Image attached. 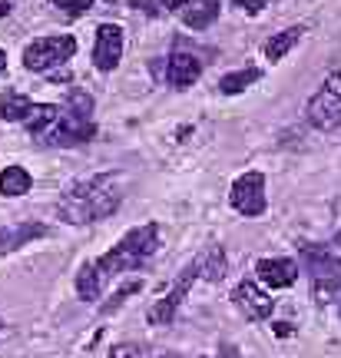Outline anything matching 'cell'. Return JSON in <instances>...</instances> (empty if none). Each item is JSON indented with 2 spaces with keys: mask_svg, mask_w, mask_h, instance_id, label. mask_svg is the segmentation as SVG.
<instances>
[{
  "mask_svg": "<svg viewBox=\"0 0 341 358\" xmlns=\"http://www.w3.org/2000/svg\"><path fill=\"white\" fill-rule=\"evenodd\" d=\"M136 352H139L136 345H119V348H113V352H110V358H133Z\"/></svg>",
  "mask_w": 341,
  "mask_h": 358,
  "instance_id": "obj_24",
  "label": "cell"
},
{
  "mask_svg": "<svg viewBox=\"0 0 341 358\" xmlns=\"http://www.w3.org/2000/svg\"><path fill=\"white\" fill-rule=\"evenodd\" d=\"M308 259V272H312V292L315 299L325 302H338L341 295V259L328 256V252H315V249H305Z\"/></svg>",
  "mask_w": 341,
  "mask_h": 358,
  "instance_id": "obj_4",
  "label": "cell"
},
{
  "mask_svg": "<svg viewBox=\"0 0 341 358\" xmlns=\"http://www.w3.org/2000/svg\"><path fill=\"white\" fill-rule=\"evenodd\" d=\"M228 199L242 216H262L266 213V176L262 173H245L232 182Z\"/></svg>",
  "mask_w": 341,
  "mask_h": 358,
  "instance_id": "obj_6",
  "label": "cell"
},
{
  "mask_svg": "<svg viewBox=\"0 0 341 358\" xmlns=\"http://www.w3.org/2000/svg\"><path fill=\"white\" fill-rule=\"evenodd\" d=\"M37 236H47V226H40V222L3 226V229H0V252H13V249L27 245L30 239H37Z\"/></svg>",
  "mask_w": 341,
  "mask_h": 358,
  "instance_id": "obj_13",
  "label": "cell"
},
{
  "mask_svg": "<svg viewBox=\"0 0 341 358\" xmlns=\"http://www.w3.org/2000/svg\"><path fill=\"white\" fill-rule=\"evenodd\" d=\"M0 192L3 196H24V192H30V173L24 166H7L0 173Z\"/></svg>",
  "mask_w": 341,
  "mask_h": 358,
  "instance_id": "obj_16",
  "label": "cell"
},
{
  "mask_svg": "<svg viewBox=\"0 0 341 358\" xmlns=\"http://www.w3.org/2000/svg\"><path fill=\"white\" fill-rule=\"evenodd\" d=\"M129 7H136V10H146V13L156 10V7H152V0H129Z\"/></svg>",
  "mask_w": 341,
  "mask_h": 358,
  "instance_id": "obj_25",
  "label": "cell"
},
{
  "mask_svg": "<svg viewBox=\"0 0 341 358\" xmlns=\"http://www.w3.org/2000/svg\"><path fill=\"white\" fill-rule=\"evenodd\" d=\"M3 70H7V53L0 50V73H3Z\"/></svg>",
  "mask_w": 341,
  "mask_h": 358,
  "instance_id": "obj_29",
  "label": "cell"
},
{
  "mask_svg": "<svg viewBox=\"0 0 341 358\" xmlns=\"http://www.w3.org/2000/svg\"><path fill=\"white\" fill-rule=\"evenodd\" d=\"M199 275L209 279V282H219L222 275H226V252H222L219 245L205 249V256L199 259Z\"/></svg>",
  "mask_w": 341,
  "mask_h": 358,
  "instance_id": "obj_18",
  "label": "cell"
},
{
  "mask_svg": "<svg viewBox=\"0 0 341 358\" xmlns=\"http://www.w3.org/2000/svg\"><path fill=\"white\" fill-rule=\"evenodd\" d=\"M76 50V40L70 34H53V37H37L34 43H27L24 50V66L34 73H43L57 64H66Z\"/></svg>",
  "mask_w": 341,
  "mask_h": 358,
  "instance_id": "obj_3",
  "label": "cell"
},
{
  "mask_svg": "<svg viewBox=\"0 0 341 358\" xmlns=\"http://www.w3.org/2000/svg\"><path fill=\"white\" fill-rule=\"evenodd\" d=\"M338 302H341V295H338Z\"/></svg>",
  "mask_w": 341,
  "mask_h": 358,
  "instance_id": "obj_34",
  "label": "cell"
},
{
  "mask_svg": "<svg viewBox=\"0 0 341 358\" xmlns=\"http://www.w3.org/2000/svg\"><path fill=\"white\" fill-rule=\"evenodd\" d=\"M302 34H305V27H289V30H282V34H275V37L268 40V47H266V57L275 64V60H282L285 53L302 40Z\"/></svg>",
  "mask_w": 341,
  "mask_h": 358,
  "instance_id": "obj_15",
  "label": "cell"
},
{
  "mask_svg": "<svg viewBox=\"0 0 341 358\" xmlns=\"http://www.w3.org/2000/svg\"><path fill=\"white\" fill-rule=\"evenodd\" d=\"M232 302H235V308H239L245 319H252V322H266L272 315V308H275V299H268L255 282H239L235 292H232Z\"/></svg>",
  "mask_w": 341,
  "mask_h": 358,
  "instance_id": "obj_8",
  "label": "cell"
},
{
  "mask_svg": "<svg viewBox=\"0 0 341 358\" xmlns=\"http://www.w3.org/2000/svg\"><path fill=\"white\" fill-rule=\"evenodd\" d=\"M182 7H189V0H166V10H182Z\"/></svg>",
  "mask_w": 341,
  "mask_h": 358,
  "instance_id": "obj_26",
  "label": "cell"
},
{
  "mask_svg": "<svg viewBox=\"0 0 341 358\" xmlns=\"http://www.w3.org/2000/svg\"><path fill=\"white\" fill-rule=\"evenodd\" d=\"M156 245H159V226H156V222H146V226H139V229H129L106 256L93 259L89 268H93L96 282L106 285L113 275H123V272H133V268L143 266V262L156 252Z\"/></svg>",
  "mask_w": 341,
  "mask_h": 358,
  "instance_id": "obj_2",
  "label": "cell"
},
{
  "mask_svg": "<svg viewBox=\"0 0 341 358\" xmlns=\"http://www.w3.org/2000/svg\"><path fill=\"white\" fill-rule=\"evenodd\" d=\"M219 17V3L215 0H199L196 7L189 3V10H186V27H192V30H203V27H209Z\"/></svg>",
  "mask_w": 341,
  "mask_h": 358,
  "instance_id": "obj_17",
  "label": "cell"
},
{
  "mask_svg": "<svg viewBox=\"0 0 341 358\" xmlns=\"http://www.w3.org/2000/svg\"><path fill=\"white\" fill-rule=\"evenodd\" d=\"M50 3H60V7H66V3H70V0H50Z\"/></svg>",
  "mask_w": 341,
  "mask_h": 358,
  "instance_id": "obj_31",
  "label": "cell"
},
{
  "mask_svg": "<svg viewBox=\"0 0 341 358\" xmlns=\"http://www.w3.org/2000/svg\"><path fill=\"white\" fill-rule=\"evenodd\" d=\"M7 335H10V329H7V322L0 319V345H3V342H7Z\"/></svg>",
  "mask_w": 341,
  "mask_h": 358,
  "instance_id": "obj_27",
  "label": "cell"
},
{
  "mask_svg": "<svg viewBox=\"0 0 341 358\" xmlns=\"http://www.w3.org/2000/svg\"><path fill=\"white\" fill-rule=\"evenodd\" d=\"M235 3L249 13H262V7H266V0H235Z\"/></svg>",
  "mask_w": 341,
  "mask_h": 358,
  "instance_id": "obj_23",
  "label": "cell"
},
{
  "mask_svg": "<svg viewBox=\"0 0 341 358\" xmlns=\"http://www.w3.org/2000/svg\"><path fill=\"white\" fill-rule=\"evenodd\" d=\"M119 199H123L119 176L100 173V176H89V179H83V182H76L57 209H60V216H64L66 222L83 226V222H96V219L113 216Z\"/></svg>",
  "mask_w": 341,
  "mask_h": 358,
  "instance_id": "obj_1",
  "label": "cell"
},
{
  "mask_svg": "<svg viewBox=\"0 0 341 358\" xmlns=\"http://www.w3.org/2000/svg\"><path fill=\"white\" fill-rule=\"evenodd\" d=\"M308 123L315 129H338L341 127V73L325 77L321 90L308 100Z\"/></svg>",
  "mask_w": 341,
  "mask_h": 358,
  "instance_id": "obj_5",
  "label": "cell"
},
{
  "mask_svg": "<svg viewBox=\"0 0 341 358\" xmlns=\"http://www.w3.org/2000/svg\"><path fill=\"white\" fill-rule=\"evenodd\" d=\"M139 289H143V282H126V285H123V289H119V292H116L113 299H110V302H103V306H100V315H113L116 308L123 306L129 295H136Z\"/></svg>",
  "mask_w": 341,
  "mask_h": 358,
  "instance_id": "obj_21",
  "label": "cell"
},
{
  "mask_svg": "<svg viewBox=\"0 0 341 358\" xmlns=\"http://www.w3.org/2000/svg\"><path fill=\"white\" fill-rule=\"evenodd\" d=\"M110 3H113V0H110Z\"/></svg>",
  "mask_w": 341,
  "mask_h": 358,
  "instance_id": "obj_35",
  "label": "cell"
},
{
  "mask_svg": "<svg viewBox=\"0 0 341 358\" xmlns=\"http://www.w3.org/2000/svg\"><path fill=\"white\" fill-rule=\"evenodd\" d=\"M123 57V30L116 24H100L96 30V47H93V64L100 66L103 73H110Z\"/></svg>",
  "mask_w": 341,
  "mask_h": 358,
  "instance_id": "obj_9",
  "label": "cell"
},
{
  "mask_svg": "<svg viewBox=\"0 0 341 358\" xmlns=\"http://www.w3.org/2000/svg\"><path fill=\"white\" fill-rule=\"evenodd\" d=\"M259 77H262V73H259L255 66H249V70H235V73H228V77L219 80V90L232 96V93H242L245 87H252V83H255Z\"/></svg>",
  "mask_w": 341,
  "mask_h": 358,
  "instance_id": "obj_19",
  "label": "cell"
},
{
  "mask_svg": "<svg viewBox=\"0 0 341 358\" xmlns=\"http://www.w3.org/2000/svg\"><path fill=\"white\" fill-rule=\"evenodd\" d=\"M7 13H10V7H7V3H0V17H7Z\"/></svg>",
  "mask_w": 341,
  "mask_h": 358,
  "instance_id": "obj_30",
  "label": "cell"
},
{
  "mask_svg": "<svg viewBox=\"0 0 341 358\" xmlns=\"http://www.w3.org/2000/svg\"><path fill=\"white\" fill-rule=\"evenodd\" d=\"M275 332H278V335H291V329H289V322H278V325H275Z\"/></svg>",
  "mask_w": 341,
  "mask_h": 358,
  "instance_id": "obj_28",
  "label": "cell"
},
{
  "mask_svg": "<svg viewBox=\"0 0 341 358\" xmlns=\"http://www.w3.org/2000/svg\"><path fill=\"white\" fill-rule=\"evenodd\" d=\"M89 7H93V0H70V3H66V13H70V17H80V13H87Z\"/></svg>",
  "mask_w": 341,
  "mask_h": 358,
  "instance_id": "obj_22",
  "label": "cell"
},
{
  "mask_svg": "<svg viewBox=\"0 0 341 358\" xmlns=\"http://www.w3.org/2000/svg\"><path fill=\"white\" fill-rule=\"evenodd\" d=\"M255 272H259V279L266 282L268 289H289L291 282L298 279V266L291 259H262L255 266Z\"/></svg>",
  "mask_w": 341,
  "mask_h": 358,
  "instance_id": "obj_10",
  "label": "cell"
},
{
  "mask_svg": "<svg viewBox=\"0 0 341 358\" xmlns=\"http://www.w3.org/2000/svg\"><path fill=\"white\" fill-rule=\"evenodd\" d=\"M166 358H179V355H166Z\"/></svg>",
  "mask_w": 341,
  "mask_h": 358,
  "instance_id": "obj_33",
  "label": "cell"
},
{
  "mask_svg": "<svg viewBox=\"0 0 341 358\" xmlns=\"http://www.w3.org/2000/svg\"><path fill=\"white\" fill-rule=\"evenodd\" d=\"M30 110H34V100H30L27 93H20V90H7V93L0 96V116H3L7 123H20V120H27Z\"/></svg>",
  "mask_w": 341,
  "mask_h": 358,
  "instance_id": "obj_14",
  "label": "cell"
},
{
  "mask_svg": "<svg viewBox=\"0 0 341 358\" xmlns=\"http://www.w3.org/2000/svg\"><path fill=\"white\" fill-rule=\"evenodd\" d=\"M335 245H341V232H338V239H335Z\"/></svg>",
  "mask_w": 341,
  "mask_h": 358,
  "instance_id": "obj_32",
  "label": "cell"
},
{
  "mask_svg": "<svg viewBox=\"0 0 341 358\" xmlns=\"http://www.w3.org/2000/svg\"><path fill=\"white\" fill-rule=\"evenodd\" d=\"M199 279V262H192V266L182 268V275H179V282L169 289V292L156 302V306L150 308V325H169V322L176 319L179 306H182V299L189 295V285Z\"/></svg>",
  "mask_w": 341,
  "mask_h": 358,
  "instance_id": "obj_7",
  "label": "cell"
},
{
  "mask_svg": "<svg viewBox=\"0 0 341 358\" xmlns=\"http://www.w3.org/2000/svg\"><path fill=\"white\" fill-rule=\"evenodd\" d=\"M199 73H203V64H199L192 53H176V57L169 60V83L176 90L192 87V83L199 80Z\"/></svg>",
  "mask_w": 341,
  "mask_h": 358,
  "instance_id": "obj_12",
  "label": "cell"
},
{
  "mask_svg": "<svg viewBox=\"0 0 341 358\" xmlns=\"http://www.w3.org/2000/svg\"><path fill=\"white\" fill-rule=\"evenodd\" d=\"M60 106H50V103H34V110H30V116H27L24 123L27 129H30V136H40V140H50V133L57 129V123H60Z\"/></svg>",
  "mask_w": 341,
  "mask_h": 358,
  "instance_id": "obj_11",
  "label": "cell"
},
{
  "mask_svg": "<svg viewBox=\"0 0 341 358\" xmlns=\"http://www.w3.org/2000/svg\"><path fill=\"white\" fill-rule=\"evenodd\" d=\"M76 292H80V299H83V302H96V299L103 295V285L96 282V275H93L89 262L80 268V275H76Z\"/></svg>",
  "mask_w": 341,
  "mask_h": 358,
  "instance_id": "obj_20",
  "label": "cell"
}]
</instances>
